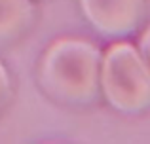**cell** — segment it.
<instances>
[{"label": "cell", "instance_id": "6da1fadb", "mask_svg": "<svg viewBox=\"0 0 150 144\" xmlns=\"http://www.w3.org/2000/svg\"><path fill=\"white\" fill-rule=\"evenodd\" d=\"M101 57L89 40L59 38L42 55L38 81L57 103L89 104L101 89Z\"/></svg>", "mask_w": 150, "mask_h": 144}, {"label": "cell", "instance_id": "7a4b0ae2", "mask_svg": "<svg viewBox=\"0 0 150 144\" xmlns=\"http://www.w3.org/2000/svg\"><path fill=\"white\" fill-rule=\"evenodd\" d=\"M101 89L112 108L137 114L150 108V65L129 42H116L101 57Z\"/></svg>", "mask_w": 150, "mask_h": 144}, {"label": "cell", "instance_id": "3957f363", "mask_svg": "<svg viewBox=\"0 0 150 144\" xmlns=\"http://www.w3.org/2000/svg\"><path fill=\"white\" fill-rule=\"evenodd\" d=\"M86 19L105 36H125L139 27L144 0H80Z\"/></svg>", "mask_w": 150, "mask_h": 144}, {"label": "cell", "instance_id": "277c9868", "mask_svg": "<svg viewBox=\"0 0 150 144\" xmlns=\"http://www.w3.org/2000/svg\"><path fill=\"white\" fill-rule=\"evenodd\" d=\"M33 17L30 0H0V44L21 36L30 27Z\"/></svg>", "mask_w": 150, "mask_h": 144}, {"label": "cell", "instance_id": "5b68a950", "mask_svg": "<svg viewBox=\"0 0 150 144\" xmlns=\"http://www.w3.org/2000/svg\"><path fill=\"white\" fill-rule=\"evenodd\" d=\"M11 93V84H10V76H8V70L4 68V65L0 63V108L8 103Z\"/></svg>", "mask_w": 150, "mask_h": 144}, {"label": "cell", "instance_id": "8992f818", "mask_svg": "<svg viewBox=\"0 0 150 144\" xmlns=\"http://www.w3.org/2000/svg\"><path fill=\"white\" fill-rule=\"evenodd\" d=\"M141 51V55L144 57V61L150 65V27L146 30H144L143 34H141V38H139V48H137Z\"/></svg>", "mask_w": 150, "mask_h": 144}]
</instances>
